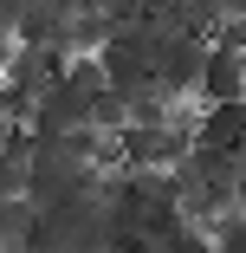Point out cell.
I'll list each match as a JSON object with an SVG mask.
<instances>
[{
	"instance_id": "8992f818",
	"label": "cell",
	"mask_w": 246,
	"mask_h": 253,
	"mask_svg": "<svg viewBox=\"0 0 246 253\" xmlns=\"http://www.w3.org/2000/svg\"><path fill=\"white\" fill-rule=\"evenodd\" d=\"M194 149L240 156V149H246V97H240V104H208L201 124H194Z\"/></svg>"
},
{
	"instance_id": "ba28073f",
	"label": "cell",
	"mask_w": 246,
	"mask_h": 253,
	"mask_svg": "<svg viewBox=\"0 0 246 253\" xmlns=\"http://www.w3.org/2000/svg\"><path fill=\"white\" fill-rule=\"evenodd\" d=\"M162 253H214V240H201V234H194V227L181 221V227H175V234L162 240Z\"/></svg>"
},
{
	"instance_id": "5b68a950",
	"label": "cell",
	"mask_w": 246,
	"mask_h": 253,
	"mask_svg": "<svg viewBox=\"0 0 246 253\" xmlns=\"http://www.w3.org/2000/svg\"><path fill=\"white\" fill-rule=\"evenodd\" d=\"M201 104H240L246 97V59L227 52V45H208V65H201Z\"/></svg>"
},
{
	"instance_id": "52a82bcc",
	"label": "cell",
	"mask_w": 246,
	"mask_h": 253,
	"mask_svg": "<svg viewBox=\"0 0 246 253\" xmlns=\"http://www.w3.org/2000/svg\"><path fill=\"white\" fill-rule=\"evenodd\" d=\"M214 253H246V208L214 227Z\"/></svg>"
},
{
	"instance_id": "9c48e42d",
	"label": "cell",
	"mask_w": 246,
	"mask_h": 253,
	"mask_svg": "<svg viewBox=\"0 0 246 253\" xmlns=\"http://www.w3.org/2000/svg\"><path fill=\"white\" fill-rule=\"evenodd\" d=\"M0 156H26V136H20L13 117H0Z\"/></svg>"
},
{
	"instance_id": "277c9868",
	"label": "cell",
	"mask_w": 246,
	"mask_h": 253,
	"mask_svg": "<svg viewBox=\"0 0 246 253\" xmlns=\"http://www.w3.org/2000/svg\"><path fill=\"white\" fill-rule=\"evenodd\" d=\"M59 72H65V52H59V45H13V59H7L0 78H7L13 91H26V97H45V91L59 84Z\"/></svg>"
},
{
	"instance_id": "7a4b0ae2",
	"label": "cell",
	"mask_w": 246,
	"mask_h": 253,
	"mask_svg": "<svg viewBox=\"0 0 246 253\" xmlns=\"http://www.w3.org/2000/svg\"><path fill=\"white\" fill-rule=\"evenodd\" d=\"M201 65H208V39L201 33H175V26H156V91L169 104L201 91Z\"/></svg>"
},
{
	"instance_id": "6da1fadb",
	"label": "cell",
	"mask_w": 246,
	"mask_h": 253,
	"mask_svg": "<svg viewBox=\"0 0 246 253\" xmlns=\"http://www.w3.org/2000/svg\"><path fill=\"white\" fill-rule=\"evenodd\" d=\"M97 65H104V84L123 91V97L149 91V84H156V20H149V26L110 33L104 45H97Z\"/></svg>"
},
{
	"instance_id": "3957f363",
	"label": "cell",
	"mask_w": 246,
	"mask_h": 253,
	"mask_svg": "<svg viewBox=\"0 0 246 253\" xmlns=\"http://www.w3.org/2000/svg\"><path fill=\"white\" fill-rule=\"evenodd\" d=\"M188 149H194V130H181V117H169V124H123L117 130V156L130 169H175Z\"/></svg>"
}]
</instances>
